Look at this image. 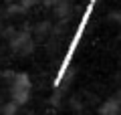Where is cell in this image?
I'll return each instance as SVG.
<instances>
[{"label": "cell", "mask_w": 121, "mask_h": 115, "mask_svg": "<svg viewBox=\"0 0 121 115\" xmlns=\"http://www.w3.org/2000/svg\"><path fill=\"white\" fill-rule=\"evenodd\" d=\"M30 95V79L26 75H14V81H12V87H10V97L16 105H22V103L28 99Z\"/></svg>", "instance_id": "obj_1"}]
</instances>
